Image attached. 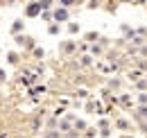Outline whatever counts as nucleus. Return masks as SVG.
Returning <instances> with one entry per match:
<instances>
[{
  "label": "nucleus",
  "instance_id": "20e7f679",
  "mask_svg": "<svg viewBox=\"0 0 147 138\" xmlns=\"http://www.w3.org/2000/svg\"><path fill=\"white\" fill-rule=\"evenodd\" d=\"M70 32H73V34H77V32H79V25H75V23H73V25H70Z\"/></svg>",
  "mask_w": 147,
  "mask_h": 138
},
{
  "label": "nucleus",
  "instance_id": "f257e3e1",
  "mask_svg": "<svg viewBox=\"0 0 147 138\" xmlns=\"http://www.w3.org/2000/svg\"><path fill=\"white\" fill-rule=\"evenodd\" d=\"M38 12H41V2H32L27 7V16H38Z\"/></svg>",
  "mask_w": 147,
  "mask_h": 138
},
{
  "label": "nucleus",
  "instance_id": "f03ea898",
  "mask_svg": "<svg viewBox=\"0 0 147 138\" xmlns=\"http://www.w3.org/2000/svg\"><path fill=\"white\" fill-rule=\"evenodd\" d=\"M55 20H59V23L68 20V12H66V9H57L55 12Z\"/></svg>",
  "mask_w": 147,
  "mask_h": 138
},
{
  "label": "nucleus",
  "instance_id": "7ed1b4c3",
  "mask_svg": "<svg viewBox=\"0 0 147 138\" xmlns=\"http://www.w3.org/2000/svg\"><path fill=\"white\" fill-rule=\"evenodd\" d=\"M75 127H77V129H86V122H82V120H77V122H75Z\"/></svg>",
  "mask_w": 147,
  "mask_h": 138
},
{
  "label": "nucleus",
  "instance_id": "39448f33",
  "mask_svg": "<svg viewBox=\"0 0 147 138\" xmlns=\"http://www.w3.org/2000/svg\"><path fill=\"white\" fill-rule=\"evenodd\" d=\"M61 2H63V5H73L75 0H61Z\"/></svg>",
  "mask_w": 147,
  "mask_h": 138
}]
</instances>
